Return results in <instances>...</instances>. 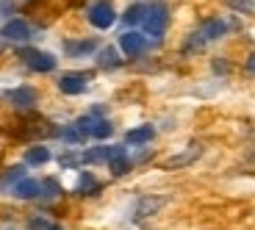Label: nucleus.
<instances>
[{
    "mask_svg": "<svg viewBox=\"0 0 255 230\" xmlns=\"http://www.w3.org/2000/svg\"><path fill=\"white\" fill-rule=\"evenodd\" d=\"M233 28V22H228V19H205L203 25L197 28V31L191 33L189 39H186V45H183V53H200L208 42H217V39H222L225 33Z\"/></svg>",
    "mask_w": 255,
    "mask_h": 230,
    "instance_id": "f257e3e1",
    "label": "nucleus"
},
{
    "mask_svg": "<svg viewBox=\"0 0 255 230\" xmlns=\"http://www.w3.org/2000/svg\"><path fill=\"white\" fill-rule=\"evenodd\" d=\"M166 25H169V6H166V3L158 0V3H153V6H147V17H144L147 36H153V39L164 36Z\"/></svg>",
    "mask_w": 255,
    "mask_h": 230,
    "instance_id": "f03ea898",
    "label": "nucleus"
},
{
    "mask_svg": "<svg viewBox=\"0 0 255 230\" xmlns=\"http://www.w3.org/2000/svg\"><path fill=\"white\" fill-rule=\"evenodd\" d=\"M86 17H89V22L97 31H106V28H111L117 22V11L111 6V0H97V3H92L86 8Z\"/></svg>",
    "mask_w": 255,
    "mask_h": 230,
    "instance_id": "7ed1b4c3",
    "label": "nucleus"
},
{
    "mask_svg": "<svg viewBox=\"0 0 255 230\" xmlns=\"http://www.w3.org/2000/svg\"><path fill=\"white\" fill-rule=\"evenodd\" d=\"M200 155H203V144H200V141H191L189 147H183L180 153H175V155L161 161V169H169V172H172V169H186V166H191Z\"/></svg>",
    "mask_w": 255,
    "mask_h": 230,
    "instance_id": "20e7f679",
    "label": "nucleus"
},
{
    "mask_svg": "<svg viewBox=\"0 0 255 230\" xmlns=\"http://www.w3.org/2000/svg\"><path fill=\"white\" fill-rule=\"evenodd\" d=\"M75 128L81 130L83 136H95V139H109V136L114 133V125H111L109 119H100V116H95V114L81 116V119L75 122Z\"/></svg>",
    "mask_w": 255,
    "mask_h": 230,
    "instance_id": "39448f33",
    "label": "nucleus"
},
{
    "mask_svg": "<svg viewBox=\"0 0 255 230\" xmlns=\"http://www.w3.org/2000/svg\"><path fill=\"white\" fill-rule=\"evenodd\" d=\"M19 58H22V64L31 67L33 72H53V70H56V58H53L50 53L33 50V47L19 50Z\"/></svg>",
    "mask_w": 255,
    "mask_h": 230,
    "instance_id": "423d86ee",
    "label": "nucleus"
},
{
    "mask_svg": "<svg viewBox=\"0 0 255 230\" xmlns=\"http://www.w3.org/2000/svg\"><path fill=\"white\" fill-rule=\"evenodd\" d=\"M8 103L19 111H33V106L39 103V95H36V89H31V86H17V89L8 92Z\"/></svg>",
    "mask_w": 255,
    "mask_h": 230,
    "instance_id": "0eeeda50",
    "label": "nucleus"
},
{
    "mask_svg": "<svg viewBox=\"0 0 255 230\" xmlns=\"http://www.w3.org/2000/svg\"><path fill=\"white\" fill-rule=\"evenodd\" d=\"M86 83H89V72H67L58 78V89L64 95H83Z\"/></svg>",
    "mask_w": 255,
    "mask_h": 230,
    "instance_id": "6e6552de",
    "label": "nucleus"
},
{
    "mask_svg": "<svg viewBox=\"0 0 255 230\" xmlns=\"http://www.w3.org/2000/svg\"><path fill=\"white\" fill-rule=\"evenodd\" d=\"M166 205V200L164 197H155V194H147V197H141L139 203L133 205V219L139 222V219H150V217H155V214L161 211Z\"/></svg>",
    "mask_w": 255,
    "mask_h": 230,
    "instance_id": "1a4fd4ad",
    "label": "nucleus"
},
{
    "mask_svg": "<svg viewBox=\"0 0 255 230\" xmlns=\"http://www.w3.org/2000/svg\"><path fill=\"white\" fill-rule=\"evenodd\" d=\"M120 47H122L125 56L136 58V56H141V53L147 50V39L141 36V33H136V31H128V33L120 36Z\"/></svg>",
    "mask_w": 255,
    "mask_h": 230,
    "instance_id": "9d476101",
    "label": "nucleus"
},
{
    "mask_svg": "<svg viewBox=\"0 0 255 230\" xmlns=\"http://www.w3.org/2000/svg\"><path fill=\"white\" fill-rule=\"evenodd\" d=\"M0 36L6 42H28L31 39V28H28L25 19H8L3 25V31H0Z\"/></svg>",
    "mask_w": 255,
    "mask_h": 230,
    "instance_id": "9b49d317",
    "label": "nucleus"
},
{
    "mask_svg": "<svg viewBox=\"0 0 255 230\" xmlns=\"http://www.w3.org/2000/svg\"><path fill=\"white\" fill-rule=\"evenodd\" d=\"M130 158H128V150L125 147H111V158H109V169L111 175H117V178H122V175L130 172Z\"/></svg>",
    "mask_w": 255,
    "mask_h": 230,
    "instance_id": "f8f14e48",
    "label": "nucleus"
},
{
    "mask_svg": "<svg viewBox=\"0 0 255 230\" xmlns=\"http://www.w3.org/2000/svg\"><path fill=\"white\" fill-rule=\"evenodd\" d=\"M97 50V39H75V42H64V53L72 58H83V56H89V53Z\"/></svg>",
    "mask_w": 255,
    "mask_h": 230,
    "instance_id": "ddd939ff",
    "label": "nucleus"
},
{
    "mask_svg": "<svg viewBox=\"0 0 255 230\" xmlns=\"http://www.w3.org/2000/svg\"><path fill=\"white\" fill-rule=\"evenodd\" d=\"M11 194L17 200H36V197H42V183H39V180H31V178H22L11 189Z\"/></svg>",
    "mask_w": 255,
    "mask_h": 230,
    "instance_id": "4468645a",
    "label": "nucleus"
},
{
    "mask_svg": "<svg viewBox=\"0 0 255 230\" xmlns=\"http://www.w3.org/2000/svg\"><path fill=\"white\" fill-rule=\"evenodd\" d=\"M155 139V128L153 125H139V128H130L125 133V141L128 144H147V141Z\"/></svg>",
    "mask_w": 255,
    "mask_h": 230,
    "instance_id": "2eb2a0df",
    "label": "nucleus"
},
{
    "mask_svg": "<svg viewBox=\"0 0 255 230\" xmlns=\"http://www.w3.org/2000/svg\"><path fill=\"white\" fill-rule=\"evenodd\" d=\"M97 67H100V70H117V67H122L120 50H117V47H103V50L97 53Z\"/></svg>",
    "mask_w": 255,
    "mask_h": 230,
    "instance_id": "dca6fc26",
    "label": "nucleus"
},
{
    "mask_svg": "<svg viewBox=\"0 0 255 230\" xmlns=\"http://www.w3.org/2000/svg\"><path fill=\"white\" fill-rule=\"evenodd\" d=\"M75 192H78V194H83V197H95V194L100 192V180H97L92 172H81Z\"/></svg>",
    "mask_w": 255,
    "mask_h": 230,
    "instance_id": "f3484780",
    "label": "nucleus"
},
{
    "mask_svg": "<svg viewBox=\"0 0 255 230\" xmlns=\"http://www.w3.org/2000/svg\"><path fill=\"white\" fill-rule=\"evenodd\" d=\"M144 17H147V6L144 3H133V6H128V11L122 14V22L125 25H144Z\"/></svg>",
    "mask_w": 255,
    "mask_h": 230,
    "instance_id": "a211bd4d",
    "label": "nucleus"
},
{
    "mask_svg": "<svg viewBox=\"0 0 255 230\" xmlns=\"http://www.w3.org/2000/svg\"><path fill=\"white\" fill-rule=\"evenodd\" d=\"M109 158H111V147H92L83 153L86 164H109Z\"/></svg>",
    "mask_w": 255,
    "mask_h": 230,
    "instance_id": "6ab92c4d",
    "label": "nucleus"
},
{
    "mask_svg": "<svg viewBox=\"0 0 255 230\" xmlns=\"http://www.w3.org/2000/svg\"><path fill=\"white\" fill-rule=\"evenodd\" d=\"M47 161H50V150L47 147H31L25 153V164H31V166H42Z\"/></svg>",
    "mask_w": 255,
    "mask_h": 230,
    "instance_id": "aec40b11",
    "label": "nucleus"
},
{
    "mask_svg": "<svg viewBox=\"0 0 255 230\" xmlns=\"http://www.w3.org/2000/svg\"><path fill=\"white\" fill-rule=\"evenodd\" d=\"M28 228H31V230H61V225L53 222V219H47L45 214H39V217L28 219Z\"/></svg>",
    "mask_w": 255,
    "mask_h": 230,
    "instance_id": "412c9836",
    "label": "nucleus"
},
{
    "mask_svg": "<svg viewBox=\"0 0 255 230\" xmlns=\"http://www.w3.org/2000/svg\"><path fill=\"white\" fill-rule=\"evenodd\" d=\"M222 3L239 14H255V0H222Z\"/></svg>",
    "mask_w": 255,
    "mask_h": 230,
    "instance_id": "4be33fe9",
    "label": "nucleus"
},
{
    "mask_svg": "<svg viewBox=\"0 0 255 230\" xmlns=\"http://www.w3.org/2000/svg\"><path fill=\"white\" fill-rule=\"evenodd\" d=\"M58 136H61L67 144H81V141L86 139V136H83L81 130L75 128V125H70V128H64V130H58Z\"/></svg>",
    "mask_w": 255,
    "mask_h": 230,
    "instance_id": "5701e85b",
    "label": "nucleus"
},
{
    "mask_svg": "<svg viewBox=\"0 0 255 230\" xmlns=\"http://www.w3.org/2000/svg\"><path fill=\"white\" fill-rule=\"evenodd\" d=\"M19 180H22V166H11V169H8L6 175H3V180H0V186L11 183V189H14V186H17Z\"/></svg>",
    "mask_w": 255,
    "mask_h": 230,
    "instance_id": "b1692460",
    "label": "nucleus"
},
{
    "mask_svg": "<svg viewBox=\"0 0 255 230\" xmlns=\"http://www.w3.org/2000/svg\"><path fill=\"white\" fill-rule=\"evenodd\" d=\"M42 189H45V197H58L61 194V186H58V180H53V178H47L45 183H42Z\"/></svg>",
    "mask_w": 255,
    "mask_h": 230,
    "instance_id": "393cba45",
    "label": "nucleus"
},
{
    "mask_svg": "<svg viewBox=\"0 0 255 230\" xmlns=\"http://www.w3.org/2000/svg\"><path fill=\"white\" fill-rule=\"evenodd\" d=\"M81 155H72V153H67V155H61V164L64 166H78V164H81Z\"/></svg>",
    "mask_w": 255,
    "mask_h": 230,
    "instance_id": "a878e982",
    "label": "nucleus"
},
{
    "mask_svg": "<svg viewBox=\"0 0 255 230\" xmlns=\"http://www.w3.org/2000/svg\"><path fill=\"white\" fill-rule=\"evenodd\" d=\"M214 70H217V72H228L230 64H228V61H219V58H217V61H214Z\"/></svg>",
    "mask_w": 255,
    "mask_h": 230,
    "instance_id": "bb28decb",
    "label": "nucleus"
},
{
    "mask_svg": "<svg viewBox=\"0 0 255 230\" xmlns=\"http://www.w3.org/2000/svg\"><path fill=\"white\" fill-rule=\"evenodd\" d=\"M244 67H247V72H253V75H255V53L247 58V64H244Z\"/></svg>",
    "mask_w": 255,
    "mask_h": 230,
    "instance_id": "cd10ccee",
    "label": "nucleus"
},
{
    "mask_svg": "<svg viewBox=\"0 0 255 230\" xmlns=\"http://www.w3.org/2000/svg\"><path fill=\"white\" fill-rule=\"evenodd\" d=\"M3 50H6V39L0 36V53H3Z\"/></svg>",
    "mask_w": 255,
    "mask_h": 230,
    "instance_id": "c85d7f7f",
    "label": "nucleus"
}]
</instances>
